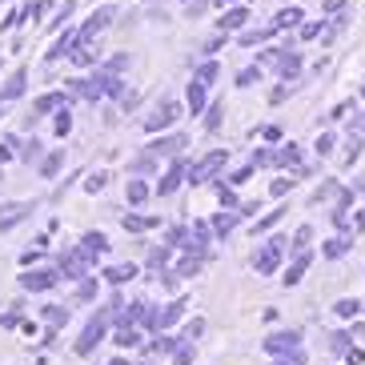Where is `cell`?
<instances>
[{
	"mask_svg": "<svg viewBox=\"0 0 365 365\" xmlns=\"http://www.w3.org/2000/svg\"><path fill=\"white\" fill-rule=\"evenodd\" d=\"M329 149H333V133H322V137H317V157H325Z\"/></svg>",
	"mask_w": 365,
	"mask_h": 365,
	"instance_id": "50",
	"label": "cell"
},
{
	"mask_svg": "<svg viewBox=\"0 0 365 365\" xmlns=\"http://www.w3.org/2000/svg\"><path fill=\"white\" fill-rule=\"evenodd\" d=\"M61 165H65V157H61V153H48V157L41 161V177H56Z\"/></svg>",
	"mask_w": 365,
	"mask_h": 365,
	"instance_id": "32",
	"label": "cell"
},
{
	"mask_svg": "<svg viewBox=\"0 0 365 365\" xmlns=\"http://www.w3.org/2000/svg\"><path fill=\"white\" fill-rule=\"evenodd\" d=\"M173 361H177V365H193V345L181 341V345H177V354H173Z\"/></svg>",
	"mask_w": 365,
	"mask_h": 365,
	"instance_id": "41",
	"label": "cell"
},
{
	"mask_svg": "<svg viewBox=\"0 0 365 365\" xmlns=\"http://www.w3.org/2000/svg\"><path fill=\"white\" fill-rule=\"evenodd\" d=\"M177 117H181V105H177V101H165L161 108H153L149 117H145V133H161L165 125H173Z\"/></svg>",
	"mask_w": 365,
	"mask_h": 365,
	"instance_id": "6",
	"label": "cell"
},
{
	"mask_svg": "<svg viewBox=\"0 0 365 365\" xmlns=\"http://www.w3.org/2000/svg\"><path fill=\"white\" fill-rule=\"evenodd\" d=\"M153 161H157L153 153H149V157H140V161H133V173H145V169H153Z\"/></svg>",
	"mask_w": 365,
	"mask_h": 365,
	"instance_id": "54",
	"label": "cell"
},
{
	"mask_svg": "<svg viewBox=\"0 0 365 365\" xmlns=\"http://www.w3.org/2000/svg\"><path fill=\"white\" fill-rule=\"evenodd\" d=\"M237 217H241V209H225V213H217L213 221H209V225H213V233L217 237H229L237 229Z\"/></svg>",
	"mask_w": 365,
	"mask_h": 365,
	"instance_id": "14",
	"label": "cell"
},
{
	"mask_svg": "<svg viewBox=\"0 0 365 365\" xmlns=\"http://www.w3.org/2000/svg\"><path fill=\"white\" fill-rule=\"evenodd\" d=\"M169 249H173V245L153 249V253H149V269H165V265H169Z\"/></svg>",
	"mask_w": 365,
	"mask_h": 365,
	"instance_id": "35",
	"label": "cell"
},
{
	"mask_svg": "<svg viewBox=\"0 0 365 365\" xmlns=\"http://www.w3.org/2000/svg\"><path fill=\"white\" fill-rule=\"evenodd\" d=\"M301 16H305L301 9H285V12H277V21H273V29H293V24H301Z\"/></svg>",
	"mask_w": 365,
	"mask_h": 365,
	"instance_id": "30",
	"label": "cell"
},
{
	"mask_svg": "<svg viewBox=\"0 0 365 365\" xmlns=\"http://www.w3.org/2000/svg\"><path fill=\"white\" fill-rule=\"evenodd\" d=\"M225 161H229V153L225 149H213V153H205L197 165H189V185H205L213 173H221L225 169Z\"/></svg>",
	"mask_w": 365,
	"mask_h": 365,
	"instance_id": "4",
	"label": "cell"
},
{
	"mask_svg": "<svg viewBox=\"0 0 365 365\" xmlns=\"http://www.w3.org/2000/svg\"><path fill=\"white\" fill-rule=\"evenodd\" d=\"M65 281V273L61 269H29V273H21V289L24 293H48L53 285H61Z\"/></svg>",
	"mask_w": 365,
	"mask_h": 365,
	"instance_id": "3",
	"label": "cell"
},
{
	"mask_svg": "<svg viewBox=\"0 0 365 365\" xmlns=\"http://www.w3.org/2000/svg\"><path fill=\"white\" fill-rule=\"evenodd\" d=\"M44 322H48V329H61V325L68 322V309H61V305H44Z\"/></svg>",
	"mask_w": 365,
	"mask_h": 365,
	"instance_id": "27",
	"label": "cell"
},
{
	"mask_svg": "<svg viewBox=\"0 0 365 365\" xmlns=\"http://www.w3.org/2000/svg\"><path fill=\"white\" fill-rule=\"evenodd\" d=\"M309 261H313V253H309V249H305V253H297V257H293V265L285 269V285H297V281L305 277V269H309Z\"/></svg>",
	"mask_w": 365,
	"mask_h": 365,
	"instance_id": "16",
	"label": "cell"
},
{
	"mask_svg": "<svg viewBox=\"0 0 365 365\" xmlns=\"http://www.w3.org/2000/svg\"><path fill=\"white\" fill-rule=\"evenodd\" d=\"M281 213H285V209H273V213H269V217H261L257 225H253V233H265V229H273V225H277V221H281Z\"/></svg>",
	"mask_w": 365,
	"mask_h": 365,
	"instance_id": "40",
	"label": "cell"
},
{
	"mask_svg": "<svg viewBox=\"0 0 365 365\" xmlns=\"http://www.w3.org/2000/svg\"><path fill=\"white\" fill-rule=\"evenodd\" d=\"M185 145H189V137H185V133H173V137H161L157 145H149V153L153 157H177Z\"/></svg>",
	"mask_w": 365,
	"mask_h": 365,
	"instance_id": "10",
	"label": "cell"
},
{
	"mask_svg": "<svg viewBox=\"0 0 365 365\" xmlns=\"http://www.w3.org/2000/svg\"><path fill=\"white\" fill-rule=\"evenodd\" d=\"M205 88L209 85H201V81H189V97H185V105H189V117H193V113H205Z\"/></svg>",
	"mask_w": 365,
	"mask_h": 365,
	"instance_id": "17",
	"label": "cell"
},
{
	"mask_svg": "<svg viewBox=\"0 0 365 365\" xmlns=\"http://www.w3.org/2000/svg\"><path fill=\"white\" fill-rule=\"evenodd\" d=\"M253 81H261V73H257V68H245V73L237 76V85H241V88H245V85H253Z\"/></svg>",
	"mask_w": 365,
	"mask_h": 365,
	"instance_id": "51",
	"label": "cell"
},
{
	"mask_svg": "<svg viewBox=\"0 0 365 365\" xmlns=\"http://www.w3.org/2000/svg\"><path fill=\"white\" fill-rule=\"evenodd\" d=\"M205 129H209V133H217V129H221V105H217V108H209V117H205Z\"/></svg>",
	"mask_w": 365,
	"mask_h": 365,
	"instance_id": "44",
	"label": "cell"
},
{
	"mask_svg": "<svg viewBox=\"0 0 365 365\" xmlns=\"http://www.w3.org/2000/svg\"><path fill=\"white\" fill-rule=\"evenodd\" d=\"M113 16H117L113 9H97V12H93V16L85 21V29H81V44H85V41H93V36H97L108 21H113ZM81 44H76V48H81Z\"/></svg>",
	"mask_w": 365,
	"mask_h": 365,
	"instance_id": "9",
	"label": "cell"
},
{
	"mask_svg": "<svg viewBox=\"0 0 365 365\" xmlns=\"http://www.w3.org/2000/svg\"><path fill=\"white\" fill-rule=\"evenodd\" d=\"M253 165H257V169H265V165H273V153H269V149H257V153H253Z\"/></svg>",
	"mask_w": 365,
	"mask_h": 365,
	"instance_id": "49",
	"label": "cell"
},
{
	"mask_svg": "<svg viewBox=\"0 0 365 365\" xmlns=\"http://www.w3.org/2000/svg\"><path fill=\"white\" fill-rule=\"evenodd\" d=\"M56 269L65 273V281H85L88 269H93V253H88L85 245H81V249H65V253L56 257Z\"/></svg>",
	"mask_w": 365,
	"mask_h": 365,
	"instance_id": "1",
	"label": "cell"
},
{
	"mask_svg": "<svg viewBox=\"0 0 365 365\" xmlns=\"http://www.w3.org/2000/svg\"><path fill=\"white\" fill-rule=\"evenodd\" d=\"M24 81H29V73H24V68H21V73H12V81L4 85V93H0V101H16L24 93Z\"/></svg>",
	"mask_w": 365,
	"mask_h": 365,
	"instance_id": "23",
	"label": "cell"
},
{
	"mask_svg": "<svg viewBox=\"0 0 365 365\" xmlns=\"http://www.w3.org/2000/svg\"><path fill=\"white\" fill-rule=\"evenodd\" d=\"M201 333H205V317H193V322L181 329V337H185V341H193V337H201Z\"/></svg>",
	"mask_w": 365,
	"mask_h": 365,
	"instance_id": "37",
	"label": "cell"
},
{
	"mask_svg": "<svg viewBox=\"0 0 365 365\" xmlns=\"http://www.w3.org/2000/svg\"><path fill=\"white\" fill-rule=\"evenodd\" d=\"M101 185H105V173H93V177L85 181V189H88V193H97Z\"/></svg>",
	"mask_w": 365,
	"mask_h": 365,
	"instance_id": "53",
	"label": "cell"
},
{
	"mask_svg": "<svg viewBox=\"0 0 365 365\" xmlns=\"http://www.w3.org/2000/svg\"><path fill=\"white\" fill-rule=\"evenodd\" d=\"M217 4H229V0H217Z\"/></svg>",
	"mask_w": 365,
	"mask_h": 365,
	"instance_id": "58",
	"label": "cell"
},
{
	"mask_svg": "<svg viewBox=\"0 0 365 365\" xmlns=\"http://www.w3.org/2000/svg\"><path fill=\"white\" fill-rule=\"evenodd\" d=\"M253 169H257V165H241V169H237L233 177H229V185H245L249 177H253Z\"/></svg>",
	"mask_w": 365,
	"mask_h": 365,
	"instance_id": "42",
	"label": "cell"
},
{
	"mask_svg": "<svg viewBox=\"0 0 365 365\" xmlns=\"http://www.w3.org/2000/svg\"><path fill=\"white\" fill-rule=\"evenodd\" d=\"M108 365H129V361H120V357H117V361H108Z\"/></svg>",
	"mask_w": 365,
	"mask_h": 365,
	"instance_id": "57",
	"label": "cell"
},
{
	"mask_svg": "<svg viewBox=\"0 0 365 365\" xmlns=\"http://www.w3.org/2000/svg\"><path fill=\"white\" fill-rule=\"evenodd\" d=\"M185 305H189V301L177 297V301H169L165 309H149V317H145V329H153V333H157V329H169L173 322H181V317H185Z\"/></svg>",
	"mask_w": 365,
	"mask_h": 365,
	"instance_id": "5",
	"label": "cell"
},
{
	"mask_svg": "<svg viewBox=\"0 0 365 365\" xmlns=\"http://www.w3.org/2000/svg\"><path fill=\"white\" fill-rule=\"evenodd\" d=\"M53 129H56V137H65V133L73 129V117H68L65 108H61V117H56V125H53Z\"/></svg>",
	"mask_w": 365,
	"mask_h": 365,
	"instance_id": "45",
	"label": "cell"
},
{
	"mask_svg": "<svg viewBox=\"0 0 365 365\" xmlns=\"http://www.w3.org/2000/svg\"><path fill=\"white\" fill-rule=\"evenodd\" d=\"M281 257H285V237H269L265 245L253 253V273H277Z\"/></svg>",
	"mask_w": 365,
	"mask_h": 365,
	"instance_id": "2",
	"label": "cell"
},
{
	"mask_svg": "<svg viewBox=\"0 0 365 365\" xmlns=\"http://www.w3.org/2000/svg\"><path fill=\"white\" fill-rule=\"evenodd\" d=\"M73 93L85 101H101L105 97V73H97L93 81H73Z\"/></svg>",
	"mask_w": 365,
	"mask_h": 365,
	"instance_id": "11",
	"label": "cell"
},
{
	"mask_svg": "<svg viewBox=\"0 0 365 365\" xmlns=\"http://www.w3.org/2000/svg\"><path fill=\"white\" fill-rule=\"evenodd\" d=\"M41 253H44L41 245H36V249H24V253H21V265H24V269H29V265H36V261H41Z\"/></svg>",
	"mask_w": 365,
	"mask_h": 365,
	"instance_id": "46",
	"label": "cell"
},
{
	"mask_svg": "<svg viewBox=\"0 0 365 365\" xmlns=\"http://www.w3.org/2000/svg\"><path fill=\"white\" fill-rule=\"evenodd\" d=\"M81 245H85L93 257H101V253H108V237L105 233H85L81 237Z\"/></svg>",
	"mask_w": 365,
	"mask_h": 365,
	"instance_id": "24",
	"label": "cell"
},
{
	"mask_svg": "<svg viewBox=\"0 0 365 365\" xmlns=\"http://www.w3.org/2000/svg\"><path fill=\"white\" fill-rule=\"evenodd\" d=\"M113 341H117L120 349H133V345L140 341V333H137V325H120V329H117V337H113Z\"/></svg>",
	"mask_w": 365,
	"mask_h": 365,
	"instance_id": "25",
	"label": "cell"
},
{
	"mask_svg": "<svg viewBox=\"0 0 365 365\" xmlns=\"http://www.w3.org/2000/svg\"><path fill=\"white\" fill-rule=\"evenodd\" d=\"M88 297H97V281L85 277L81 285H76V301H88Z\"/></svg>",
	"mask_w": 365,
	"mask_h": 365,
	"instance_id": "39",
	"label": "cell"
},
{
	"mask_svg": "<svg viewBox=\"0 0 365 365\" xmlns=\"http://www.w3.org/2000/svg\"><path fill=\"white\" fill-rule=\"evenodd\" d=\"M217 73H221V65H217V61H209V65H201V68H197V81H201V85H213V81H217Z\"/></svg>",
	"mask_w": 365,
	"mask_h": 365,
	"instance_id": "34",
	"label": "cell"
},
{
	"mask_svg": "<svg viewBox=\"0 0 365 365\" xmlns=\"http://www.w3.org/2000/svg\"><path fill=\"white\" fill-rule=\"evenodd\" d=\"M333 309H337V317H357V309H361V301H354V297H341L337 305H333Z\"/></svg>",
	"mask_w": 365,
	"mask_h": 365,
	"instance_id": "33",
	"label": "cell"
},
{
	"mask_svg": "<svg viewBox=\"0 0 365 365\" xmlns=\"http://www.w3.org/2000/svg\"><path fill=\"white\" fill-rule=\"evenodd\" d=\"M293 181H297V177H277V181L269 185V193H273V197H285V193L293 189Z\"/></svg>",
	"mask_w": 365,
	"mask_h": 365,
	"instance_id": "38",
	"label": "cell"
},
{
	"mask_svg": "<svg viewBox=\"0 0 365 365\" xmlns=\"http://www.w3.org/2000/svg\"><path fill=\"white\" fill-rule=\"evenodd\" d=\"M21 157L24 161H36V157H41V140H29V145L21 149Z\"/></svg>",
	"mask_w": 365,
	"mask_h": 365,
	"instance_id": "47",
	"label": "cell"
},
{
	"mask_svg": "<svg viewBox=\"0 0 365 365\" xmlns=\"http://www.w3.org/2000/svg\"><path fill=\"white\" fill-rule=\"evenodd\" d=\"M16 322H21V301H12V309L0 313V325H16Z\"/></svg>",
	"mask_w": 365,
	"mask_h": 365,
	"instance_id": "43",
	"label": "cell"
},
{
	"mask_svg": "<svg viewBox=\"0 0 365 365\" xmlns=\"http://www.w3.org/2000/svg\"><path fill=\"white\" fill-rule=\"evenodd\" d=\"M189 177V165H185V157H173V165H169V173H165L161 181H157V193L161 197H169V193H177V185Z\"/></svg>",
	"mask_w": 365,
	"mask_h": 365,
	"instance_id": "7",
	"label": "cell"
},
{
	"mask_svg": "<svg viewBox=\"0 0 365 365\" xmlns=\"http://www.w3.org/2000/svg\"><path fill=\"white\" fill-rule=\"evenodd\" d=\"M125 193H129V205H145V201H149V185H145V181H129Z\"/></svg>",
	"mask_w": 365,
	"mask_h": 365,
	"instance_id": "31",
	"label": "cell"
},
{
	"mask_svg": "<svg viewBox=\"0 0 365 365\" xmlns=\"http://www.w3.org/2000/svg\"><path fill=\"white\" fill-rule=\"evenodd\" d=\"M120 225L129 229V233H145V229H157V217H140V213H125V217H120Z\"/></svg>",
	"mask_w": 365,
	"mask_h": 365,
	"instance_id": "21",
	"label": "cell"
},
{
	"mask_svg": "<svg viewBox=\"0 0 365 365\" xmlns=\"http://www.w3.org/2000/svg\"><path fill=\"white\" fill-rule=\"evenodd\" d=\"M189 233H193L189 249H201V253H209V241H213V225H205V221H189Z\"/></svg>",
	"mask_w": 365,
	"mask_h": 365,
	"instance_id": "13",
	"label": "cell"
},
{
	"mask_svg": "<svg viewBox=\"0 0 365 365\" xmlns=\"http://www.w3.org/2000/svg\"><path fill=\"white\" fill-rule=\"evenodd\" d=\"M221 44H225V33H221V36H213V41L205 44V53H217V48H221Z\"/></svg>",
	"mask_w": 365,
	"mask_h": 365,
	"instance_id": "56",
	"label": "cell"
},
{
	"mask_svg": "<svg viewBox=\"0 0 365 365\" xmlns=\"http://www.w3.org/2000/svg\"><path fill=\"white\" fill-rule=\"evenodd\" d=\"M53 108H68L65 93H44V97L33 101V113H53Z\"/></svg>",
	"mask_w": 365,
	"mask_h": 365,
	"instance_id": "18",
	"label": "cell"
},
{
	"mask_svg": "<svg viewBox=\"0 0 365 365\" xmlns=\"http://www.w3.org/2000/svg\"><path fill=\"white\" fill-rule=\"evenodd\" d=\"M189 241H193L189 225H173V229H169V245H173V249H189Z\"/></svg>",
	"mask_w": 365,
	"mask_h": 365,
	"instance_id": "26",
	"label": "cell"
},
{
	"mask_svg": "<svg viewBox=\"0 0 365 365\" xmlns=\"http://www.w3.org/2000/svg\"><path fill=\"white\" fill-rule=\"evenodd\" d=\"M297 345H301V333L297 329H285V333H269V337H265V349H269V354H293V349H297Z\"/></svg>",
	"mask_w": 365,
	"mask_h": 365,
	"instance_id": "8",
	"label": "cell"
},
{
	"mask_svg": "<svg viewBox=\"0 0 365 365\" xmlns=\"http://www.w3.org/2000/svg\"><path fill=\"white\" fill-rule=\"evenodd\" d=\"M357 157H361V140L354 137V140H349V149H345V165H354Z\"/></svg>",
	"mask_w": 365,
	"mask_h": 365,
	"instance_id": "48",
	"label": "cell"
},
{
	"mask_svg": "<svg viewBox=\"0 0 365 365\" xmlns=\"http://www.w3.org/2000/svg\"><path fill=\"white\" fill-rule=\"evenodd\" d=\"M277 365H305V354H301V349H293V354L285 357V361H277Z\"/></svg>",
	"mask_w": 365,
	"mask_h": 365,
	"instance_id": "55",
	"label": "cell"
},
{
	"mask_svg": "<svg viewBox=\"0 0 365 365\" xmlns=\"http://www.w3.org/2000/svg\"><path fill=\"white\" fill-rule=\"evenodd\" d=\"M309 241H313V229H309V225H301L297 233H293L289 249H293V253H305V249H309Z\"/></svg>",
	"mask_w": 365,
	"mask_h": 365,
	"instance_id": "29",
	"label": "cell"
},
{
	"mask_svg": "<svg viewBox=\"0 0 365 365\" xmlns=\"http://www.w3.org/2000/svg\"><path fill=\"white\" fill-rule=\"evenodd\" d=\"M205 261H209V253H201V249H193V253H185V257L177 261V273H181V277H193V273L205 265Z\"/></svg>",
	"mask_w": 365,
	"mask_h": 365,
	"instance_id": "15",
	"label": "cell"
},
{
	"mask_svg": "<svg viewBox=\"0 0 365 365\" xmlns=\"http://www.w3.org/2000/svg\"><path fill=\"white\" fill-rule=\"evenodd\" d=\"M273 165H277V169L297 173L301 169V149H297V145H281V149L273 153Z\"/></svg>",
	"mask_w": 365,
	"mask_h": 365,
	"instance_id": "12",
	"label": "cell"
},
{
	"mask_svg": "<svg viewBox=\"0 0 365 365\" xmlns=\"http://www.w3.org/2000/svg\"><path fill=\"white\" fill-rule=\"evenodd\" d=\"M105 277L113 281V285H125V281L137 277V265H129V261H125V265H108V269H105Z\"/></svg>",
	"mask_w": 365,
	"mask_h": 365,
	"instance_id": "22",
	"label": "cell"
},
{
	"mask_svg": "<svg viewBox=\"0 0 365 365\" xmlns=\"http://www.w3.org/2000/svg\"><path fill=\"white\" fill-rule=\"evenodd\" d=\"M245 21H249V9H229L225 16H221V33H233V29H245Z\"/></svg>",
	"mask_w": 365,
	"mask_h": 365,
	"instance_id": "20",
	"label": "cell"
},
{
	"mask_svg": "<svg viewBox=\"0 0 365 365\" xmlns=\"http://www.w3.org/2000/svg\"><path fill=\"white\" fill-rule=\"evenodd\" d=\"M181 341H185L181 333H177V337H161V341L149 345V354H153V357H157V354H177V345H181Z\"/></svg>",
	"mask_w": 365,
	"mask_h": 365,
	"instance_id": "28",
	"label": "cell"
},
{
	"mask_svg": "<svg viewBox=\"0 0 365 365\" xmlns=\"http://www.w3.org/2000/svg\"><path fill=\"white\" fill-rule=\"evenodd\" d=\"M333 349L345 354V349H349V333H333Z\"/></svg>",
	"mask_w": 365,
	"mask_h": 365,
	"instance_id": "52",
	"label": "cell"
},
{
	"mask_svg": "<svg viewBox=\"0 0 365 365\" xmlns=\"http://www.w3.org/2000/svg\"><path fill=\"white\" fill-rule=\"evenodd\" d=\"M217 201L225 205V209H237V193H233V185H217Z\"/></svg>",
	"mask_w": 365,
	"mask_h": 365,
	"instance_id": "36",
	"label": "cell"
},
{
	"mask_svg": "<svg viewBox=\"0 0 365 365\" xmlns=\"http://www.w3.org/2000/svg\"><path fill=\"white\" fill-rule=\"evenodd\" d=\"M349 245H354L349 237H329V241H325V245H322V257L337 261V257H345V253H349Z\"/></svg>",
	"mask_w": 365,
	"mask_h": 365,
	"instance_id": "19",
	"label": "cell"
}]
</instances>
